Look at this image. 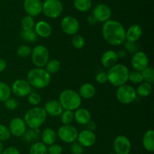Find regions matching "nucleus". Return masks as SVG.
Instances as JSON below:
<instances>
[{"label":"nucleus","mask_w":154,"mask_h":154,"mask_svg":"<svg viewBox=\"0 0 154 154\" xmlns=\"http://www.w3.org/2000/svg\"><path fill=\"white\" fill-rule=\"evenodd\" d=\"M42 143H45L46 146L55 143L57 138V134L54 129L51 128H47L44 130L41 134Z\"/></svg>","instance_id":"b1692460"},{"label":"nucleus","mask_w":154,"mask_h":154,"mask_svg":"<svg viewBox=\"0 0 154 154\" xmlns=\"http://www.w3.org/2000/svg\"><path fill=\"white\" fill-rule=\"evenodd\" d=\"M125 50L127 53H131V54H135L137 51H138V45L135 42H129V41H126L124 42Z\"/></svg>","instance_id":"a19ab883"},{"label":"nucleus","mask_w":154,"mask_h":154,"mask_svg":"<svg viewBox=\"0 0 154 154\" xmlns=\"http://www.w3.org/2000/svg\"><path fill=\"white\" fill-rule=\"evenodd\" d=\"M72 44L76 49H81L85 45V39L81 35L75 34L72 39Z\"/></svg>","instance_id":"e433bc0d"},{"label":"nucleus","mask_w":154,"mask_h":154,"mask_svg":"<svg viewBox=\"0 0 154 154\" xmlns=\"http://www.w3.org/2000/svg\"><path fill=\"white\" fill-rule=\"evenodd\" d=\"M128 81L131 82L132 84H140L143 81L142 75L141 72L136 70L131 71L129 72V76H128Z\"/></svg>","instance_id":"c9c22d12"},{"label":"nucleus","mask_w":154,"mask_h":154,"mask_svg":"<svg viewBox=\"0 0 154 154\" xmlns=\"http://www.w3.org/2000/svg\"><path fill=\"white\" fill-rule=\"evenodd\" d=\"M142 28L138 24H132L126 30V40L136 42L142 36Z\"/></svg>","instance_id":"4be33fe9"},{"label":"nucleus","mask_w":154,"mask_h":154,"mask_svg":"<svg viewBox=\"0 0 154 154\" xmlns=\"http://www.w3.org/2000/svg\"><path fill=\"white\" fill-rule=\"evenodd\" d=\"M11 92L16 96L20 98H24L29 95L32 92V86L25 79H17L12 83L11 87Z\"/></svg>","instance_id":"9b49d317"},{"label":"nucleus","mask_w":154,"mask_h":154,"mask_svg":"<svg viewBox=\"0 0 154 154\" xmlns=\"http://www.w3.org/2000/svg\"><path fill=\"white\" fill-rule=\"evenodd\" d=\"M23 8L27 15L34 18L42 12V2L41 0H24Z\"/></svg>","instance_id":"f3484780"},{"label":"nucleus","mask_w":154,"mask_h":154,"mask_svg":"<svg viewBox=\"0 0 154 154\" xmlns=\"http://www.w3.org/2000/svg\"><path fill=\"white\" fill-rule=\"evenodd\" d=\"M35 20L34 18L31 16H26L24 17L21 21V27H22L23 30H32L35 27Z\"/></svg>","instance_id":"72a5a7b5"},{"label":"nucleus","mask_w":154,"mask_h":154,"mask_svg":"<svg viewBox=\"0 0 154 154\" xmlns=\"http://www.w3.org/2000/svg\"><path fill=\"white\" fill-rule=\"evenodd\" d=\"M24 140L26 142H32L38 140L41 137V132L38 128H29L26 130L25 134L23 135Z\"/></svg>","instance_id":"cd10ccee"},{"label":"nucleus","mask_w":154,"mask_h":154,"mask_svg":"<svg viewBox=\"0 0 154 154\" xmlns=\"http://www.w3.org/2000/svg\"><path fill=\"white\" fill-rule=\"evenodd\" d=\"M87 129L90 130V131H94L95 129L96 128V123L95 122H93V121L90 120L88 123L87 124Z\"/></svg>","instance_id":"8fccbe9b"},{"label":"nucleus","mask_w":154,"mask_h":154,"mask_svg":"<svg viewBox=\"0 0 154 154\" xmlns=\"http://www.w3.org/2000/svg\"><path fill=\"white\" fill-rule=\"evenodd\" d=\"M11 95V87L5 82L0 81V101L5 102L8 99Z\"/></svg>","instance_id":"c756f323"},{"label":"nucleus","mask_w":154,"mask_h":154,"mask_svg":"<svg viewBox=\"0 0 154 154\" xmlns=\"http://www.w3.org/2000/svg\"><path fill=\"white\" fill-rule=\"evenodd\" d=\"M50 54L48 48L42 45H36L32 49V62L35 67L43 68L49 60Z\"/></svg>","instance_id":"423d86ee"},{"label":"nucleus","mask_w":154,"mask_h":154,"mask_svg":"<svg viewBox=\"0 0 154 154\" xmlns=\"http://www.w3.org/2000/svg\"><path fill=\"white\" fill-rule=\"evenodd\" d=\"M60 116L63 125H70L74 120V112L72 110H63Z\"/></svg>","instance_id":"f704fd0d"},{"label":"nucleus","mask_w":154,"mask_h":154,"mask_svg":"<svg viewBox=\"0 0 154 154\" xmlns=\"http://www.w3.org/2000/svg\"><path fill=\"white\" fill-rule=\"evenodd\" d=\"M152 85L150 83L146 82H142L141 83L138 84V88L135 89L137 95L142 98H146L149 96L152 92Z\"/></svg>","instance_id":"a878e982"},{"label":"nucleus","mask_w":154,"mask_h":154,"mask_svg":"<svg viewBox=\"0 0 154 154\" xmlns=\"http://www.w3.org/2000/svg\"><path fill=\"white\" fill-rule=\"evenodd\" d=\"M92 14L96 18L98 22L105 23L111 19V10L105 4H99L93 8Z\"/></svg>","instance_id":"dca6fc26"},{"label":"nucleus","mask_w":154,"mask_h":154,"mask_svg":"<svg viewBox=\"0 0 154 154\" xmlns=\"http://www.w3.org/2000/svg\"><path fill=\"white\" fill-rule=\"evenodd\" d=\"M9 131L11 134L14 137H23L27 130V125L23 119L20 117H15L10 121Z\"/></svg>","instance_id":"ddd939ff"},{"label":"nucleus","mask_w":154,"mask_h":154,"mask_svg":"<svg viewBox=\"0 0 154 154\" xmlns=\"http://www.w3.org/2000/svg\"><path fill=\"white\" fill-rule=\"evenodd\" d=\"M118 61L117 53L113 50H108L102 54L101 57V63L105 68H111Z\"/></svg>","instance_id":"aec40b11"},{"label":"nucleus","mask_w":154,"mask_h":154,"mask_svg":"<svg viewBox=\"0 0 154 154\" xmlns=\"http://www.w3.org/2000/svg\"><path fill=\"white\" fill-rule=\"evenodd\" d=\"M46 111L47 114L51 116H58L63 113V109L61 104L57 100H49L45 104V107H43Z\"/></svg>","instance_id":"a211bd4d"},{"label":"nucleus","mask_w":154,"mask_h":154,"mask_svg":"<svg viewBox=\"0 0 154 154\" xmlns=\"http://www.w3.org/2000/svg\"><path fill=\"white\" fill-rule=\"evenodd\" d=\"M63 153V147L59 144L50 145L48 147V154H62Z\"/></svg>","instance_id":"c03bdc74"},{"label":"nucleus","mask_w":154,"mask_h":154,"mask_svg":"<svg viewBox=\"0 0 154 154\" xmlns=\"http://www.w3.org/2000/svg\"><path fill=\"white\" fill-rule=\"evenodd\" d=\"M131 64L134 70L141 72L143 69L148 66V57L144 51H137L136 53L133 54V56L131 59Z\"/></svg>","instance_id":"4468645a"},{"label":"nucleus","mask_w":154,"mask_h":154,"mask_svg":"<svg viewBox=\"0 0 154 154\" xmlns=\"http://www.w3.org/2000/svg\"><path fill=\"white\" fill-rule=\"evenodd\" d=\"M104 39L109 45L118 46L126 41V30L123 24L115 20H108L104 23L102 30Z\"/></svg>","instance_id":"f257e3e1"},{"label":"nucleus","mask_w":154,"mask_h":154,"mask_svg":"<svg viewBox=\"0 0 154 154\" xmlns=\"http://www.w3.org/2000/svg\"><path fill=\"white\" fill-rule=\"evenodd\" d=\"M48 114L43 107H35L29 110L24 116V121L29 128H39L46 122Z\"/></svg>","instance_id":"20e7f679"},{"label":"nucleus","mask_w":154,"mask_h":154,"mask_svg":"<svg viewBox=\"0 0 154 154\" xmlns=\"http://www.w3.org/2000/svg\"><path fill=\"white\" fill-rule=\"evenodd\" d=\"M137 97L135 88L130 85L125 84L117 87L116 98L117 101L123 104H129L133 102Z\"/></svg>","instance_id":"0eeeda50"},{"label":"nucleus","mask_w":154,"mask_h":154,"mask_svg":"<svg viewBox=\"0 0 154 154\" xmlns=\"http://www.w3.org/2000/svg\"><path fill=\"white\" fill-rule=\"evenodd\" d=\"M26 80L32 87L42 89L46 88L51 81V74L44 68L35 67L27 73Z\"/></svg>","instance_id":"f03ea898"},{"label":"nucleus","mask_w":154,"mask_h":154,"mask_svg":"<svg viewBox=\"0 0 154 154\" xmlns=\"http://www.w3.org/2000/svg\"><path fill=\"white\" fill-rule=\"evenodd\" d=\"M129 72V69L124 64L116 63L115 65L109 68L107 72L108 82L115 87H119L126 84L128 82Z\"/></svg>","instance_id":"7ed1b4c3"},{"label":"nucleus","mask_w":154,"mask_h":154,"mask_svg":"<svg viewBox=\"0 0 154 154\" xmlns=\"http://www.w3.org/2000/svg\"><path fill=\"white\" fill-rule=\"evenodd\" d=\"M11 134L8 127L3 124H0V141H5L10 139Z\"/></svg>","instance_id":"58836bf2"},{"label":"nucleus","mask_w":154,"mask_h":154,"mask_svg":"<svg viewBox=\"0 0 154 154\" xmlns=\"http://www.w3.org/2000/svg\"><path fill=\"white\" fill-rule=\"evenodd\" d=\"M95 79H96V82L99 83V84H105L108 82V75H107L106 72H99L96 75Z\"/></svg>","instance_id":"a18cd8bd"},{"label":"nucleus","mask_w":154,"mask_h":154,"mask_svg":"<svg viewBox=\"0 0 154 154\" xmlns=\"http://www.w3.org/2000/svg\"><path fill=\"white\" fill-rule=\"evenodd\" d=\"M29 154H48V146L42 142H35L30 146Z\"/></svg>","instance_id":"bb28decb"},{"label":"nucleus","mask_w":154,"mask_h":154,"mask_svg":"<svg viewBox=\"0 0 154 154\" xmlns=\"http://www.w3.org/2000/svg\"><path fill=\"white\" fill-rule=\"evenodd\" d=\"M96 87L92 83H84L79 88V95L84 99H90L96 95Z\"/></svg>","instance_id":"5701e85b"},{"label":"nucleus","mask_w":154,"mask_h":154,"mask_svg":"<svg viewBox=\"0 0 154 154\" xmlns=\"http://www.w3.org/2000/svg\"><path fill=\"white\" fill-rule=\"evenodd\" d=\"M71 152L72 154H83L84 153V146L80 144L78 142L75 141L71 144Z\"/></svg>","instance_id":"37998d69"},{"label":"nucleus","mask_w":154,"mask_h":154,"mask_svg":"<svg viewBox=\"0 0 154 154\" xmlns=\"http://www.w3.org/2000/svg\"><path fill=\"white\" fill-rule=\"evenodd\" d=\"M41 101H42V98H41L40 95L37 93V92H31L28 95V102L31 105L36 107V106H38L40 104Z\"/></svg>","instance_id":"ea45409f"},{"label":"nucleus","mask_w":154,"mask_h":154,"mask_svg":"<svg viewBox=\"0 0 154 154\" xmlns=\"http://www.w3.org/2000/svg\"><path fill=\"white\" fill-rule=\"evenodd\" d=\"M114 152L117 154H129L132 149L131 141L124 135H118L113 143Z\"/></svg>","instance_id":"f8f14e48"},{"label":"nucleus","mask_w":154,"mask_h":154,"mask_svg":"<svg viewBox=\"0 0 154 154\" xmlns=\"http://www.w3.org/2000/svg\"><path fill=\"white\" fill-rule=\"evenodd\" d=\"M74 6L81 12H87L91 8V0H74Z\"/></svg>","instance_id":"c85d7f7f"},{"label":"nucleus","mask_w":154,"mask_h":154,"mask_svg":"<svg viewBox=\"0 0 154 154\" xmlns=\"http://www.w3.org/2000/svg\"><path fill=\"white\" fill-rule=\"evenodd\" d=\"M116 53H117V56L118 59H123L127 56V52H126L125 49H120Z\"/></svg>","instance_id":"de8ad7c7"},{"label":"nucleus","mask_w":154,"mask_h":154,"mask_svg":"<svg viewBox=\"0 0 154 154\" xmlns=\"http://www.w3.org/2000/svg\"><path fill=\"white\" fill-rule=\"evenodd\" d=\"M87 22H88V24H90V25H94V24H96L98 21L93 14H90L89 15L88 18H87Z\"/></svg>","instance_id":"09e8293b"},{"label":"nucleus","mask_w":154,"mask_h":154,"mask_svg":"<svg viewBox=\"0 0 154 154\" xmlns=\"http://www.w3.org/2000/svg\"><path fill=\"white\" fill-rule=\"evenodd\" d=\"M63 5L60 0H45L42 3V11L46 17L55 19L63 13Z\"/></svg>","instance_id":"6e6552de"},{"label":"nucleus","mask_w":154,"mask_h":154,"mask_svg":"<svg viewBox=\"0 0 154 154\" xmlns=\"http://www.w3.org/2000/svg\"><path fill=\"white\" fill-rule=\"evenodd\" d=\"M32 53V48L31 47L27 45H21L18 47L17 50V54L20 57L22 58H25V57H29L31 55Z\"/></svg>","instance_id":"4c0bfd02"},{"label":"nucleus","mask_w":154,"mask_h":154,"mask_svg":"<svg viewBox=\"0 0 154 154\" xmlns=\"http://www.w3.org/2000/svg\"><path fill=\"white\" fill-rule=\"evenodd\" d=\"M77 140L84 147H90L96 143V135L93 131L84 129L78 132Z\"/></svg>","instance_id":"2eb2a0df"},{"label":"nucleus","mask_w":154,"mask_h":154,"mask_svg":"<svg viewBox=\"0 0 154 154\" xmlns=\"http://www.w3.org/2000/svg\"><path fill=\"white\" fill-rule=\"evenodd\" d=\"M59 102L63 110L74 111L81 107V98L76 91L73 89H66L60 93Z\"/></svg>","instance_id":"39448f33"},{"label":"nucleus","mask_w":154,"mask_h":154,"mask_svg":"<svg viewBox=\"0 0 154 154\" xmlns=\"http://www.w3.org/2000/svg\"><path fill=\"white\" fill-rule=\"evenodd\" d=\"M3 150V146H2V141H0V154H2Z\"/></svg>","instance_id":"603ef678"},{"label":"nucleus","mask_w":154,"mask_h":154,"mask_svg":"<svg viewBox=\"0 0 154 154\" xmlns=\"http://www.w3.org/2000/svg\"><path fill=\"white\" fill-rule=\"evenodd\" d=\"M61 29L66 35L74 36L79 31V21L76 18L73 16L65 17L62 19Z\"/></svg>","instance_id":"9d476101"},{"label":"nucleus","mask_w":154,"mask_h":154,"mask_svg":"<svg viewBox=\"0 0 154 154\" xmlns=\"http://www.w3.org/2000/svg\"><path fill=\"white\" fill-rule=\"evenodd\" d=\"M78 134L77 128L71 125H63L59 128L57 132L59 138L66 143H72L76 141Z\"/></svg>","instance_id":"1a4fd4ad"},{"label":"nucleus","mask_w":154,"mask_h":154,"mask_svg":"<svg viewBox=\"0 0 154 154\" xmlns=\"http://www.w3.org/2000/svg\"><path fill=\"white\" fill-rule=\"evenodd\" d=\"M5 106L9 110H14L18 107V102L15 98H9L5 101Z\"/></svg>","instance_id":"79ce46f5"},{"label":"nucleus","mask_w":154,"mask_h":154,"mask_svg":"<svg viewBox=\"0 0 154 154\" xmlns=\"http://www.w3.org/2000/svg\"><path fill=\"white\" fill-rule=\"evenodd\" d=\"M21 37L24 41L30 42V43L35 42L38 39L37 34L33 29L29 30H23V32L21 33Z\"/></svg>","instance_id":"2f4dec72"},{"label":"nucleus","mask_w":154,"mask_h":154,"mask_svg":"<svg viewBox=\"0 0 154 154\" xmlns=\"http://www.w3.org/2000/svg\"><path fill=\"white\" fill-rule=\"evenodd\" d=\"M46 66V70L50 74H54L58 72L60 69V62L57 59H51L48 61V63L45 65Z\"/></svg>","instance_id":"7c9ffc66"},{"label":"nucleus","mask_w":154,"mask_h":154,"mask_svg":"<svg viewBox=\"0 0 154 154\" xmlns=\"http://www.w3.org/2000/svg\"><path fill=\"white\" fill-rule=\"evenodd\" d=\"M143 81L148 83H153L154 82V69L152 66H147L141 72Z\"/></svg>","instance_id":"473e14b6"},{"label":"nucleus","mask_w":154,"mask_h":154,"mask_svg":"<svg viewBox=\"0 0 154 154\" xmlns=\"http://www.w3.org/2000/svg\"><path fill=\"white\" fill-rule=\"evenodd\" d=\"M2 154H20L19 149L14 146H8V147L3 149Z\"/></svg>","instance_id":"49530a36"},{"label":"nucleus","mask_w":154,"mask_h":154,"mask_svg":"<svg viewBox=\"0 0 154 154\" xmlns=\"http://www.w3.org/2000/svg\"><path fill=\"white\" fill-rule=\"evenodd\" d=\"M109 154H117V153H116L115 152H110Z\"/></svg>","instance_id":"864d4df0"},{"label":"nucleus","mask_w":154,"mask_h":154,"mask_svg":"<svg viewBox=\"0 0 154 154\" xmlns=\"http://www.w3.org/2000/svg\"><path fill=\"white\" fill-rule=\"evenodd\" d=\"M34 30L37 36L42 38H48L52 34V27L48 22L39 21L35 24Z\"/></svg>","instance_id":"6ab92c4d"},{"label":"nucleus","mask_w":154,"mask_h":154,"mask_svg":"<svg viewBox=\"0 0 154 154\" xmlns=\"http://www.w3.org/2000/svg\"><path fill=\"white\" fill-rule=\"evenodd\" d=\"M143 146L146 150L149 152L154 151V131L153 129H149L144 133L142 138Z\"/></svg>","instance_id":"393cba45"},{"label":"nucleus","mask_w":154,"mask_h":154,"mask_svg":"<svg viewBox=\"0 0 154 154\" xmlns=\"http://www.w3.org/2000/svg\"><path fill=\"white\" fill-rule=\"evenodd\" d=\"M74 119L80 125H87L91 120V113L87 109L79 107L74 113Z\"/></svg>","instance_id":"412c9836"},{"label":"nucleus","mask_w":154,"mask_h":154,"mask_svg":"<svg viewBox=\"0 0 154 154\" xmlns=\"http://www.w3.org/2000/svg\"><path fill=\"white\" fill-rule=\"evenodd\" d=\"M7 67V63L2 58H0V73L2 72Z\"/></svg>","instance_id":"3c124183"}]
</instances>
